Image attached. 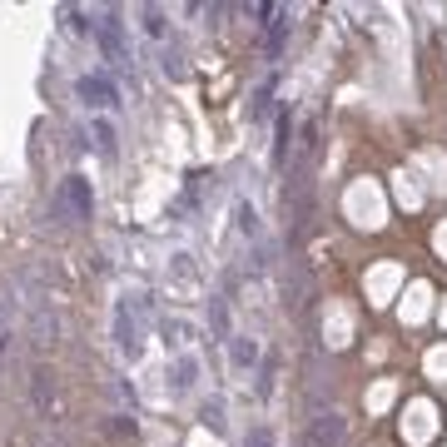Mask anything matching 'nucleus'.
I'll return each instance as SVG.
<instances>
[{"mask_svg": "<svg viewBox=\"0 0 447 447\" xmlns=\"http://www.w3.org/2000/svg\"><path fill=\"white\" fill-rule=\"evenodd\" d=\"M343 432H348V422H343L338 413H323V418L313 422V437H308V447H338V442H343Z\"/></svg>", "mask_w": 447, "mask_h": 447, "instance_id": "nucleus-1", "label": "nucleus"}, {"mask_svg": "<svg viewBox=\"0 0 447 447\" xmlns=\"http://www.w3.org/2000/svg\"><path fill=\"white\" fill-rule=\"evenodd\" d=\"M60 199H70V204H75V219H90V209H95V199H90V189H85V179H80V174H70V179L60 184Z\"/></svg>", "mask_w": 447, "mask_h": 447, "instance_id": "nucleus-2", "label": "nucleus"}, {"mask_svg": "<svg viewBox=\"0 0 447 447\" xmlns=\"http://www.w3.org/2000/svg\"><path fill=\"white\" fill-rule=\"evenodd\" d=\"M80 95H85V104H120L115 85L99 80V75H85V80H80Z\"/></svg>", "mask_w": 447, "mask_h": 447, "instance_id": "nucleus-3", "label": "nucleus"}, {"mask_svg": "<svg viewBox=\"0 0 447 447\" xmlns=\"http://www.w3.org/2000/svg\"><path fill=\"white\" fill-rule=\"evenodd\" d=\"M229 358H234L239 373L254 368V363H259V338H249V333H234V338H229Z\"/></svg>", "mask_w": 447, "mask_h": 447, "instance_id": "nucleus-4", "label": "nucleus"}, {"mask_svg": "<svg viewBox=\"0 0 447 447\" xmlns=\"http://www.w3.org/2000/svg\"><path fill=\"white\" fill-rule=\"evenodd\" d=\"M115 333H120V348L135 358V353H139V338H135V323H130V308H125V303L115 308Z\"/></svg>", "mask_w": 447, "mask_h": 447, "instance_id": "nucleus-5", "label": "nucleus"}, {"mask_svg": "<svg viewBox=\"0 0 447 447\" xmlns=\"http://www.w3.org/2000/svg\"><path fill=\"white\" fill-rule=\"evenodd\" d=\"M289 135H294V115H278V139H273V164L289 159Z\"/></svg>", "mask_w": 447, "mask_h": 447, "instance_id": "nucleus-6", "label": "nucleus"}, {"mask_svg": "<svg viewBox=\"0 0 447 447\" xmlns=\"http://www.w3.org/2000/svg\"><path fill=\"white\" fill-rule=\"evenodd\" d=\"M239 234H244V239H259V234H263V224H259L254 204H239Z\"/></svg>", "mask_w": 447, "mask_h": 447, "instance_id": "nucleus-7", "label": "nucleus"}, {"mask_svg": "<svg viewBox=\"0 0 447 447\" xmlns=\"http://www.w3.org/2000/svg\"><path fill=\"white\" fill-rule=\"evenodd\" d=\"M209 323H214L219 338H234V333H229V308H224V298H214V303H209Z\"/></svg>", "mask_w": 447, "mask_h": 447, "instance_id": "nucleus-8", "label": "nucleus"}, {"mask_svg": "<svg viewBox=\"0 0 447 447\" xmlns=\"http://www.w3.org/2000/svg\"><path fill=\"white\" fill-rule=\"evenodd\" d=\"M95 144L109 154V149H115V125H109V120H95Z\"/></svg>", "mask_w": 447, "mask_h": 447, "instance_id": "nucleus-9", "label": "nucleus"}, {"mask_svg": "<svg viewBox=\"0 0 447 447\" xmlns=\"http://www.w3.org/2000/svg\"><path fill=\"white\" fill-rule=\"evenodd\" d=\"M244 447H273V427H249V437H244Z\"/></svg>", "mask_w": 447, "mask_h": 447, "instance_id": "nucleus-10", "label": "nucleus"}, {"mask_svg": "<svg viewBox=\"0 0 447 447\" xmlns=\"http://www.w3.org/2000/svg\"><path fill=\"white\" fill-rule=\"evenodd\" d=\"M174 387H179V393H189V387H194V358H184V363H179V378H174Z\"/></svg>", "mask_w": 447, "mask_h": 447, "instance_id": "nucleus-11", "label": "nucleus"}, {"mask_svg": "<svg viewBox=\"0 0 447 447\" xmlns=\"http://www.w3.org/2000/svg\"><path fill=\"white\" fill-rule=\"evenodd\" d=\"M204 422L209 427H224V403H204Z\"/></svg>", "mask_w": 447, "mask_h": 447, "instance_id": "nucleus-12", "label": "nucleus"}, {"mask_svg": "<svg viewBox=\"0 0 447 447\" xmlns=\"http://www.w3.org/2000/svg\"><path fill=\"white\" fill-rule=\"evenodd\" d=\"M144 30H149V35H164V15H159V11H144Z\"/></svg>", "mask_w": 447, "mask_h": 447, "instance_id": "nucleus-13", "label": "nucleus"}, {"mask_svg": "<svg viewBox=\"0 0 447 447\" xmlns=\"http://www.w3.org/2000/svg\"><path fill=\"white\" fill-rule=\"evenodd\" d=\"M0 348H6V333H0Z\"/></svg>", "mask_w": 447, "mask_h": 447, "instance_id": "nucleus-14", "label": "nucleus"}]
</instances>
